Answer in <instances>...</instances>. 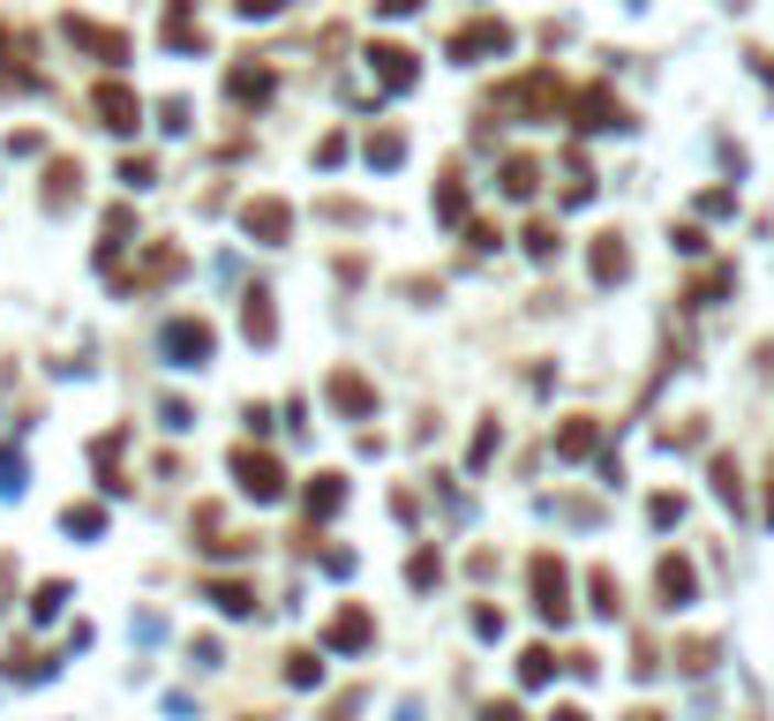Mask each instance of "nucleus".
Segmentation results:
<instances>
[{"label":"nucleus","mask_w":774,"mask_h":721,"mask_svg":"<svg viewBox=\"0 0 774 721\" xmlns=\"http://www.w3.org/2000/svg\"><path fill=\"white\" fill-rule=\"evenodd\" d=\"M286 677H294V684H316L324 669H316V654H294V662H286Z\"/></svg>","instance_id":"nucleus-21"},{"label":"nucleus","mask_w":774,"mask_h":721,"mask_svg":"<svg viewBox=\"0 0 774 721\" xmlns=\"http://www.w3.org/2000/svg\"><path fill=\"white\" fill-rule=\"evenodd\" d=\"M579 128H617V106H609L602 90H595V98H579Z\"/></svg>","instance_id":"nucleus-13"},{"label":"nucleus","mask_w":774,"mask_h":721,"mask_svg":"<svg viewBox=\"0 0 774 721\" xmlns=\"http://www.w3.org/2000/svg\"><path fill=\"white\" fill-rule=\"evenodd\" d=\"M98 526H106V511H98V504H84V511H68V534H98Z\"/></svg>","instance_id":"nucleus-19"},{"label":"nucleus","mask_w":774,"mask_h":721,"mask_svg":"<svg viewBox=\"0 0 774 721\" xmlns=\"http://www.w3.org/2000/svg\"><path fill=\"white\" fill-rule=\"evenodd\" d=\"M377 76H384V84H414V53H399V45H377Z\"/></svg>","instance_id":"nucleus-11"},{"label":"nucleus","mask_w":774,"mask_h":721,"mask_svg":"<svg viewBox=\"0 0 774 721\" xmlns=\"http://www.w3.org/2000/svg\"><path fill=\"white\" fill-rule=\"evenodd\" d=\"M481 721H519V707H489V714H481Z\"/></svg>","instance_id":"nucleus-22"},{"label":"nucleus","mask_w":774,"mask_h":721,"mask_svg":"<svg viewBox=\"0 0 774 721\" xmlns=\"http://www.w3.org/2000/svg\"><path fill=\"white\" fill-rule=\"evenodd\" d=\"M534 159H504V188H512V196H534Z\"/></svg>","instance_id":"nucleus-14"},{"label":"nucleus","mask_w":774,"mask_h":721,"mask_svg":"<svg viewBox=\"0 0 774 721\" xmlns=\"http://www.w3.org/2000/svg\"><path fill=\"white\" fill-rule=\"evenodd\" d=\"M263 90H271L263 68H241V76H233V98H263Z\"/></svg>","instance_id":"nucleus-18"},{"label":"nucleus","mask_w":774,"mask_h":721,"mask_svg":"<svg viewBox=\"0 0 774 721\" xmlns=\"http://www.w3.org/2000/svg\"><path fill=\"white\" fill-rule=\"evenodd\" d=\"M331 406H339V414H369L377 398H369V383H361V376H346V369H339V376H331Z\"/></svg>","instance_id":"nucleus-7"},{"label":"nucleus","mask_w":774,"mask_h":721,"mask_svg":"<svg viewBox=\"0 0 774 721\" xmlns=\"http://www.w3.org/2000/svg\"><path fill=\"white\" fill-rule=\"evenodd\" d=\"M557 721H587V714H579V707H564V714H557Z\"/></svg>","instance_id":"nucleus-23"},{"label":"nucleus","mask_w":774,"mask_h":721,"mask_svg":"<svg viewBox=\"0 0 774 721\" xmlns=\"http://www.w3.org/2000/svg\"><path fill=\"white\" fill-rule=\"evenodd\" d=\"M632 721H654V714H632Z\"/></svg>","instance_id":"nucleus-24"},{"label":"nucleus","mask_w":774,"mask_h":721,"mask_svg":"<svg viewBox=\"0 0 774 721\" xmlns=\"http://www.w3.org/2000/svg\"><path fill=\"white\" fill-rule=\"evenodd\" d=\"M346 504V481L339 473H316V489H308V518H331Z\"/></svg>","instance_id":"nucleus-8"},{"label":"nucleus","mask_w":774,"mask_h":721,"mask_svg":"<svg viewBox=\"0 0 774 721\" xmlns=\"http://www.w3.org/2000/svg\"><path fill=\"white\" fill-rule=\"evenodd\" d=\"M211 601L226 609V616H249V609H257V594H249V587H211Z\"/></svg>","instance_id":"nucleus-15"},{"label":"nucleus","mask_w":774,"mask_h":721,"mask_svg":"<svg viewBox=\"0 0 774 721\" xmlns=\"http://www.w3.org/2000/svg\"><path fill=\"white\" fill-rule=\"evenodd\" d=\"M519 684H526V691H542V684H549V654H542V646L519 662Z\"/></svg>","instance_id":"nucleus-17"},{"label":"nucleus","mask_w":774,"mask_h":721,"mask_svg":"<svg viewBox=\"0 0 774 721\" xmlns=\"http://www.w3.org/2000/svg\"><path fill=\"white\" fill-rule=\"evenodd\" d=\"M331 646H369V616H361V609H339V616H331Z\"/></svg>","instance_id":"nucleus-10"},{"label":"nucleus","mask_w":774,"mask_h":721,"mask_svg":"<svg viewBox=\"0 0 774 721\" xmlns=\"http://www.w3.org/2000/svg\"><path fill=\"white\" fill-rule=\"evenodd\" d=\"M90 106H98V121L113 128V135H129V128H135V98L121 84H98V98H90Z\"/></svg>","instance_id":"nucleus-5"},{"label":"nucleus","mask_w":774,"mask_h":721,"mask_svg":"<svg viewBox=\"0 0 774 721\" xmlns=\"http://www.w3.org/2000/svg\"><path fill=\"white\" fill-rule=\"evenodd\" d=\"M534 609H542L549 624H564V616H571V601H564V564H557V556H534Z\"/></svg>","instance_id":"nucleus-2"},{"label":"nucleus","mask_w":774,"mask_h":721,"mask_svg":"<svg viewBox=\"0 0 774 721\" xmlns=\"http://www.w3.org/2000/svg\"><path fill=\"white\" fill-rule=\"evenodd\" d=\"M557 451H564V459H579V451H595V422H587V428L571 422V428H564V436H557Z\"/></svg>","instance_id":"nucleus-16"},{"label":"nucleus","mask_w":774,"mask_h":721,"mask_svg":"<svg viewBox=\"0 0 774 721\" xmlns=\"http://www.w3.org/2000/svg\"><path fill=\"white\" fill-rule=\"evenodd\" d=\"M241 226H249V233H257L263 249H279V241H286V233H294V211H286V204H279V196H263V204H249V211H241Z\"/></svg>","instance_id":"nucleus-3"},{"label":"nucleus","mask_w":774,"mask_h":721,"mask_svg":"<svg viewBox=\"0 0 774 721\" xmlns=\"http://www.w3.org/2000/svg\"><path fill=\"white\" fill-rule=\"evenodd\" d=\"M662 601H669V609H685V601H691V564H685V556L662 564Z\"/></svg>","instance_id":"nucleus-9"},{"label":"nucleus","mask_w":774,"mask_h":721,"mask_svg":"<svg viewBox=\"0 0 774 721\" xmlns=\"http://www.w3.org/2000/svg\"><path fill=\"white\" fill-rule=\"evenodd\" d=\"M624 271H632V255H624V241H617V233H602V241H595V278H602V286H617Z\"/></svg>","instance_id":"nucleus-6"},{"label":"nucleus","mask_w":774,"mask_h":721,"mask_svg":"<svg viewBox=\"0 0 774 721\" xmlns=\"http://www.w3.org/2000/svg\"><path fill=\"white\" fill-rule=\"evenodd\" d=\"M233 473H241V489H249L257 504H271V496H286V467H279L271 451H241V459H233Z\"/></svg>","instance_id":"nucleus-1"},{"label":"nucleus","mask_w":774,"mask_h":721,"mask_svg":"<svg viewBox=\"0 0 774 721\" xmlns=\"http://www.w3.org/2000/svg\"><path fill=\"white\" fill-rule=\"evenodd\" d=\"M61 601H68V587H61V579H53V587H39V601H31V616H53V609H61Z\"/></svg>","instance_id":"nucleus-20"},{"label":"nucleus","mask_w":774,"mask_h":721,"mask_svg":"<svg viewBox=\"0 0 774 721\" xmlns=\"http://www.w3.org/2000/svg\"><path fill=\"white\" fill-rule=\"evenodd\" d=\"M271 331H279V324H271V294H249V339L271 346Z\"/></svg>","instance_id":"nucleus-12"},{"label":"nucleus","mask_w":774,"mask_h":721,"mask_svg":"<svg viewBox=\"0 0 774 721\" xmlns=\"http://www.w3.org/2000/svg\"><path fill=\"white\" fill-rule=\"evenodd\" d=\"M166 353L181 361V369H196V361L211 353V324H188V316H181V324H166Z\"/></svg>","instance_id":"nucleus-4"}]
</instances>
